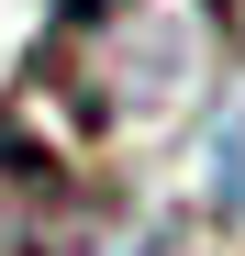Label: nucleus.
Returning <instances> with one entry per match:
<instances>
[{
    "label": "nucleus",
    "mask_w": 245,
    "mask_h": 256,
    "mask_svg": "<svg viewBox=\"0 0 245 256\" xmlns=\"http://www.w3.org/2000/svg\"><path fill=\"white\" fill-rule=\"evenodd\" d=\"M212 190H223V212L245 223V122H234V134H223V156H212Z\"/></svg>",
    "instance_id": "nucleus-2"
},
{
    "label": "nucleus",
    "mask_w": 245,
    "mask_h": 256,
    "mask_svg": "<svg viewBox=\"0 0 245 256\" xmlns=\"http://www.w3.org/2000/svg\"><path fill=\"white\" fill-rule=\"evenodd\" d=\"M78 234H90V190H78L34 134L0 122V256H67Z\"/></svg>",
    "instance_id": "nucleus-1"
}]
</instances>
